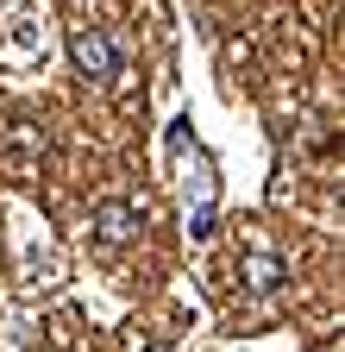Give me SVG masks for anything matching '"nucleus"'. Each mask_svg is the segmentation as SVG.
Masks as SVG:
<instances>
[{
	"instance_id": "f257e3e1",
	"label": "nucleus",
	"mask_w": 345,
	"mask_h": 352,
	"mask_svg": "<svg viewBox=\"0 0 345 352\" xmlns=\"http://www.w3.org/2000/svg\"><path fill=\"white\" fill-rule=\"evenodd\" d=\"M69 57H75V69L88 76L95 88H107V82L119 76V57H113V38H107L101 25H75V32H69Z\"/></svg>"
},
{
	"instance_id": "f03ea898",
	"label": "nucleus",
	"mask_w": 345,
	"mask_h": 352,
	"mask_svg": "<svg viewBox=\"0 0 345 352\" xmlns=\"http://www.w3.org/2000/svg\"><path fill=\"white\" fill-rule=\"evenodd\" d=\"M145 233V201H101L95 208V239L101 245H126Z\"/></svg>"
},
{
	"instance_id": "7ed1b4c3",
	"label": "nucleus",
	"mask_w": 345,
	"mask_h": 352,
	"mask_svg": "<svg viewBox=\"0 0 345 352\" xmlns=\"http://www.w3.org/2000/svg\"><path fill=\"white\" fill-rule=\"evenodd\" d=\"M239 277H245V289H251V296H270V289L289 277V264H283V258H270V252H251V258L239 264Z\"/></svg>"
},
{
	"instance_id": "20e7f679",
	"label": "nucleus",
	"mask_w": 345,
	"mask_h": 352,
	"mask_svg": "<svg viewBox=\"0 0 345 352\" xmlns=\"http://www.w3.org/2000/svg\"><path fill=\"white\" fill-rule=\"evenodd\" d=\"M132 352H169V346H157V340H145V333L132 327Z\"/></svg>"
}]
</instances>
